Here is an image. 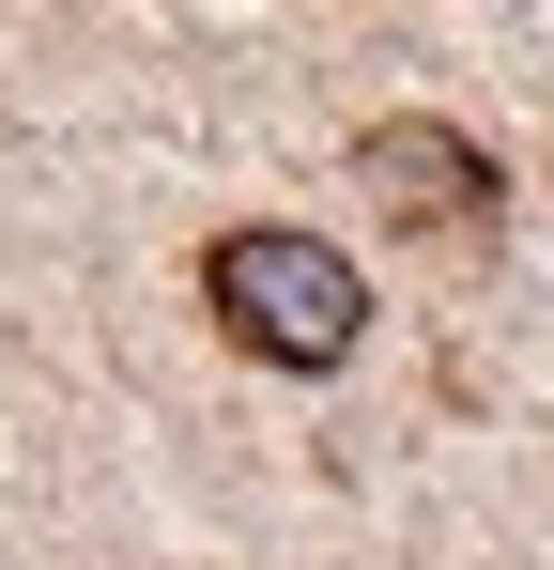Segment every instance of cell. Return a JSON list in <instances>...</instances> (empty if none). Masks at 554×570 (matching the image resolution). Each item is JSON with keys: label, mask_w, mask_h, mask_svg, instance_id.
<instances>
[{"label": "cell", "mask_w": 554, "mask_h": 570, "mask_svg": "<svg viewBox=\"0 0 554 570\" xmlns=\"http://www.w3.org/2000/svg\"><path fill=\"white\" fill-rule=\"evenodd\" d=\"M200 293H216V324H231L263 371H339L369 340V278L324 232H216V247H200Z\"/></svg>", "instance_id": "obj_1"}, {"label": "cell", "mask_w": 554, "mask_h": 570, "mask_svg": "<svg viewBox=\"0 0 554 570\" xmlns=\"http://www.w3.org/2000/svg\"><path fill=\"white\" fill-rule=\"evenodd\" d=\"M355 170L400 200L416 232H462V216H493V200H508V170H493L462 124H416V108H400V124H369V139H355Z\"/></svg>", "instance_id": "obj_2"}]
</instances>
